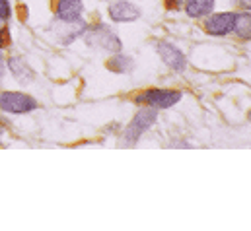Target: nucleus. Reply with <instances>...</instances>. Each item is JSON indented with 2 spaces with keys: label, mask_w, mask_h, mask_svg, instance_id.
<instances>
[{
  "label": "nucleus",
  "mask_w": 251,
  "mask_h": 231,
  "mask_svg": "<svg viewBox=\"0 0 251 231\" xmlns=\"http://www.w3.org/2000/svg\"><path fill=\"white\" fill-rule=\"evenodd\" d=\"M8 66L12 68L14 76H16L22 84H25V82L33 80V72H31V68H29L22 58H10V60H8Z\"/></svg>",
  "instance_id": "11"
},
{
  "label": "nucleus",
  "mask_w": 251,
  "mask_h": 231,
  "mask_svg": "<svg viewBox=\"0 0 251 231\" xmlns=\"http://www.w3.org/2000/svg\"><path fill=\"white\" fill-rule=\"evenodd\" d=\"M82 14V0H59L57 4V18L61 22L78 20Z\"/></svg>",
  "instance_id": "8"
},
{
  "label": "nucleus",
  "mask_w": 251,
  "mask_h": 231,
  "mask_svg": "<svg viewBox=\"0 0 251 231\" xmlns=\"http://www.w3.org/2000/svg\"><path fill=\"white\" fill-rule=\"evenodd\" d=\"M179 2H181V0H168V6H170V8H176Z\"/></svg>",
  "instance_id": "16"
},
{
  "label": "nucleus",
  "mask_w": 251,
  "mask_h": 231,
  "mask_svg": "<svg viewBox=\"0 0 251 231\" xmlns=\"http://www.w3.org/2000/svg\"><path fill=\"white\" fill-rule=\"evenodd\" d=\"M66 25H63L61 29H59V37H63V43L64 45H68V43H72L78 35H82L84 33V29H86V25L82 23V22H76V20H72V22H64Z\"/></svg>",
  "instance_id": "10"
},
{
  "label": "nucleus",
  "mask_w": 251,
  "mask_h": 231,
  "mask_svg": "<svg viewBox=\"0 0 251 231\" xmlns=\"http://www.w3.org/2000/svg\"><path fill=\"white\" fill-rule=\"evenodd\" d=\"M0 76H2V57H0Z\"/></svg>",
  "instance_id": "17"
},
{
  "label": "nucleus",
  "mask_w": 251,
  "mask_h": 231,
  "mask_svg": "<svg viewBox=\"0 0 251 231\" xmlns=\"http://www.w3.org/2000/svg\"><path fill=\"white\" fill-rule=\"evenodd\" d=\"M86 43L90 47H100L105 51H119L121 49V41L119 37L107 27V25H94L88 33H86Z\"/></svg>",
  "instance_id": "1"
},
{
  "label": "nucleus",
  "mask_w": 251,
  "mask_h": 231,
  "mask_svg": "<svg viewBox=\"0 0 251 231\" xmlns=\"http://www.w3.org/2000/svg\"><path fill=\"white\" fill-rule=\"evenodd\" d=\"M234 31H238L240 37L244 39H250V12L248 14H238V20H236V27Z\"/></svg>",
  "instance_id": "13"
},
{
  "label": "nucleus",
  "mask_w": 251,
  "mask_h": 231,
  "mask_svg": "<svg viewBox=\"0 0 251 231\" xmlns=\"http://www.w3.org/2000/svg\"><path fill=\"white\" fill-rule=\"evenodd\" d=\"M154 120H156V109H154V107H146V109L138 111L136 116L132 118V122L126 126L125 136H123L125 144H128V146L134 144V142L144 134V130H148V128L154 124Z\"/></svg>",
  "instance_id": "2"
},
{
  "label": "nucleus",
  "mask_w": 251,
  "mask_h": 231,
  "mask_svg": "<svg viewBox=\"0 0 251 231\" xmlns=\"http://www.w3.org/2000/svg\"><path fill=\"white\" fill-rule=\"evenodd\" d=\"M179 99H181V93L176 90H148L146 93L136 97V101L146 103L154 109H168V107L179 103Z\"/></svg>",
  "instance_id": "4"
},
{
  "label": "nucleus",
  "mask_w": 251,
  "mask_h": 231,
  "mask_svg": "<svg viewBox=\"0 0 251 231\" xmlns=\"http://www.w3.org/2000/svg\"><path fill=\"white\" fill-rule=\"evenodd\" d=\"M214 8V0H187L185 2V12L191 18H201L210 14Z\"/></svg>",
  "instance_id": "9"
},
{
  "label": "nucleus",
  "mask_w": 251,
  "mask_h": 231,
  "mask_svg": "<svg viewBox=\"0 0 251 231\" xmlns=\"http://www.w3.org/2000/svg\"><path fill=\"white\" fill-rule=\"evenodd\" d=\"M236 20H238V14L236 12H226V14H214L206 20L204 27L210 35H226L230 31H234L236 27Z\"/></svg>",
  "instance_id": "5"
},
{
  "label": "nucleus",
  "mask_w": 251,
  "mask_h": 231,
  "mask_svg": "<svg viewBox=\"0 0 251 231\" xmlns=\"http://www.w3.org/2000/svg\"><path fill=\"white\" fill-rule=\"evenodd\" d=\"M109 16L113 22H134L138 16H140V10L125 0H119L115 4H111L109 8Z\"/></svg>",
  "instance_id": "7"
},
{
  "label": "nucleus",
  "mask_w": 251,
  "mask_h": 231,
  "mask_svg": "<svg viewBox=\"0 0 251 231\" xmlns=\"http://www.w3.org/2000/svg\"><path fill=\"white\" fill-rule=\"evenodd\" d=\"M107 68L117 72V74H125L128 70H132V60L125 57V55H117V57H113L107 62Z\"/></svg>",
  "instance_id": "12"
},
{
  "label": "nucleus",
  "mask_w": 251,
  "mask_h": 231,
  "mask_svg": "<svg viewBox=\"0 0 251 231\" xmlns=\"http://www.w3.org/2000/svg\"><path fill=\"white\" fill-rule=\"evenodd\" d=\"M8 41H10V39H8V31H6V29H0V49L6 47Z\"/></svg>",
  "instance_id": "15"
},
{
  "label": "nucleus",
  "mask_w": 251,
  "mask_h": 231,
  "mask_svg": "<svg viewBox=\"0 0 251 231\" xmlns=\"http://www.w3.org/2000/svg\"><path fill=\"white\" fill-rule=\"evenodd\" d=\"M10 14H12L10 2H8V0H0V20H8Z\"/></svg>",
  "instance_id": "14"
},
{
  "label": "nucleus",
  "mask_w": 251,
  "mask_h": 231,
  "mask_svg": "<svg viewBox=\"0 0 251 231\" xmlns=\"http://www.w3.org/2000/svg\"><path fill=\"white\" fill-rule=\"evenodd\" d=\"M158 53H160L162 60H164L170 68H174V70H177V72H183V70H185V66H187L185 55H183L177 47H174L172 43H160V45H158Z\"/></svg>",
  "instance_id": "6"
},
{
  "label": "nucleus",
  "mask_w": 251,
  "mask_h": 231,
  "mask_svg": "<svg viewBox=\"0 0 251 231\" xmlns=\"http://www.w3.org/2000/svg\"><path fill=\"white\" fill-rule=\"evenodd\" d=\"M37 107V101L25 93L4 92L0 95V109L6 113H29Z\"/></svg>",
  "instance_id": "3"
}]
</instances>
